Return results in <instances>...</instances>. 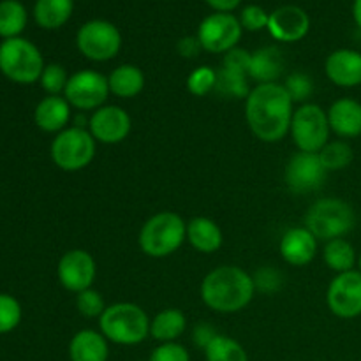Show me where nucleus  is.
Masks as SVG:
<instances>
[{
  "label": "nucleus",
  "instance_id": "nucleus-26",
  "mask_svg": "<svg viewBox=\"0 0 361 361\" xmlns=\"http://www.w3.org/2000/svg\"><path fill=\"white\" fill-rule=\"evenodd\" d=\"M74 0H35L34 20L44 30H56L71 20Z\"/></svg>",
  "mask_w": 361,
  "mask_h": 361
},
{
  "label": "nucleus",
  "instance_id": "nucleus-14",
  "mask_svg": "<svg viewBox=\"0 0 361 361\" xmlns=\"http://www.w3.org/2000/svg\"><path fill=\"white\" fill-rule=\"evenodd\" d=\"M60 284L63 289L71 293H81L85 289H90L97 275V264L94 256L83 249L67 250L59 261L56 267Z\"/></svg>",
  "mask_w": 361,
  "mask_h": 361
},
{
  "label": "nucleus",
  "instance_id": "nucleus-34",
  "mask_svg": "<svg viewBox=\"0 0 361 361\" xmlns=\"http://www.w3.org/2000/svg\"><path fill=\"white\" fill-rule=\"evenodd\" d=\"M41 87L48 95H60L63 94L67 87V71L60 63H48L41 74Z\"/></svg>",
  "mask_w": 361,
  "mask_h": 361
},
{
  "label": "nucleus",
  "instance_id": "nucleus-29",
  "mask_svg": "<svg viewBox=\"0 0 361 361\" xmlns=\"http://www.w3.org/2000/svg\"><path fill=\"white\" fill-rule=\"evenodd\" d=\"M28 21L27 9L20 0H2L0 2V37H20Z\"/></svg>",
  "mask_w": 361,
  "mask_h": 361
},
{
  "label": "nucleus",
  "instance_id": "nucleus-24",
  "mask_svg": "<svg viewBox=\"0 0 361 361\" xmlns=\"http://www.w3.org/2000/svg\"><path fill=\"white\" fill-rule=\"evenodd\" d=\"M187 240L201 254L217 252L224 242L221 226L208 217H196L187 222Z\"/></svg>",
  "mask_w": 361,
  "mask_h": 361
},
{
  "label": "nucleus",
  "instance_id": "nucleus-38",
  "mask_svg": "<svg viewBox=\"0 0 361 361\" xmlns=\"http://www.w3.org/2000/svg\"><path fill=\"white\" fill-rule=\"evenodd\" d=\"M148 361H190V355L178 342H166L152 351Z\"/></svg>",
  "mask_w": 361,
  "mask_h": 361
},
{
  "label": "nucleus",
  "instance_id": "nucleus-40",
  "mask_svg": "<svg viewBox=\"0 0 361 361\" xmlns=\"http://www.w3.org/2000/svg\"><path fill=\"white\" fill-rule=\"evenodd\" d=\"M215 335L217 334L214 331V328L208 326V324H200V326L194 330V342H196L200 348L204 349L208 344H210L212 338H214Z\"/></svg>",
  "mask_w": 361,
  "mask_h": 361
},
{
  "label": "nucleus",
  "instance_id": "nucleus-27",
  "mask_svg": "<svg viewBox=\"0 0 361 361\" xmlns=\"http://www.w3.org/2000/svg\"><path fill=\"white\" fill-rule=\"evenodd\" d=\"M187 328V317L178 309H164L150 321V337L166 344V342H176L183 335Z\"/></svg>",
  "mask_w": 361,
  "mask_h": 361
},
{
  "label": "nucleus",
  "instance_id": "nucleus-19",
  "mask_svg": "<svg viewBox=\"0 0 361 361\" xmlns=\"http://www.w3.org/2000/svg\"><path fill=\"white\" fill-rule=\"evenodd\" d=\"M281 256L291 267H307L317 254V238L303 226L291 228L281 238Z\"/></svg>",
  "mask_w": 361,
  "mask_h": 361
},
{
  "label": "nucleus",
  "instance_id": "nucleus-37",
  "mask_svg": "<svg viewBox=\"0 0 361 361\" xmlns=\"http://www.w3.org/2000/svg\"><path fill=\"white\" fill-rule=\"evenodd\" d=\"M240 25H242L243 30L249 32H259L263 28H268V20H270V13L263 9L261 6H247L243 7L242 13L238 16Z\"/></svg>",
  "mask_w": 361,
  "mask_h": 361
},
{
  "label": "nucleus",
  "instance_id": "nucleus-41",
  "mask_svg": "<svg viewBox=\"0 0 361 361\" xmlns=\"http://www.w3.org/2000/svg\"><path fill=\"white\" fill-rule=\"evenodd\" d=\"M215 13H233L242 0H204Z\"/></svg>",
  "mask_w": 361,
  "mask_h": 361
},
{
  "label": "nucleus",
  "instance_id": "nucleus-7",
  "mask_svg": "<svg viewBox=\"0 0 361 361\" xmlns=\"http://www.w3.org/2000/svg\"><path fill=\"white\" fill-rule=\"evenodd\" d=\"M95 145L97 141L88 130L74 126L56 134L51 148H49V154H51V161L55 162L56 168L67 173H74L85 169L94 161Z\"/></svg>",
  "mask_w": 361,
  "mask_h": 361
},
{
  "label": "nucleus",
  "instance_id": "nucleus-1",
  "mask_svg": "<svg viewBox=\"0 0 361 361\" xmlns=\"http://www.w3.org/2000/svg\"><path fill=\"white\" fill-rule=\"evenodd\" d=\"M293 99L281 83H259L245 99V120L257 140L277 143L291 129Z\"/></svg>",
  "mask_w": 361,
  "mask_h": 361
},
{
  "label": "nucleus",
  "instance_id": "nucleus-12",
  "mask_svg": "<svg viewBox=\"0 0 361 361\" xmlns=\"http://www.w3.org/2000/svg\"><path fill=\"white\" fill-rule=\"evenodd\" d=\"M250 55L243 48H233L228 51L222 60V66L217 69V85L215 92L229 99H247L250 94L249 85V63Z\"/></svg>",
  "mask_w": 361,
  "mask_h": 361
},
{
  "label": "nucleus",
  "instance_id": "nucleus-22",
  "mask_svg": "<svg viewBox=\"0 0 361 361\" xmlns=\"http://www.w3.org/2000/svg\"><path fill=\"white\" fill-rule=\"evenodd\" d=\"M108 338L95 330H80L69 342L71 361H108Z\"/></svg>",
  "mask_w": 361,
  "mask_h": 361
},
{
  "label": "nucleus",
  "instance_id": "nucleus-31",
  "mask_svg": "<svg viewBox=\"0 0 361 361\" xmlns=\"http://www.w3.org/2000/svg\"><path fill=\"white\" fill-rule=\"evenodd\" d=\"M321 164L330 171H341V169H345L355 159V152H353V147L344 140L337 141H328L323 148H321L319 154Z\"/></svg>",
  "mask_w": 361,
  "mask_h": 361
},
{
  "label": "nucleus",
  "instance_id": "nucleus-3",
  "mask_svg": "<svg viewBox=\"0 0 361 361\" xmlns=\"http://www.w3.org/2000/svg\"><path fill=\"white\" fill-rule=\"evenodd\" d=\"M101 334L116 345H137L150 337V317L136 303L118 302L99 317Z\"/></svg>",
  "mask_w": 361,
  "mask_h": 361
},
{
  "label": "nucleus",
  "instance_id": "nucleus-36",
  "mask_svg": "<svg viewBox=\"0 0 361 361\" xmlns=\"http://www.w3.org/2000/svg\"><path fill=\"white\" fill-rule=\"evenodd\" d=\"M284 88L288 90L293 102H305L314 94V81L305 73H293L286 80Z\"/></svg>",
  "mask_w": 361,
  "mask_h": 361
},
{
  "label": "nucleus",
  "instance_id": "nucleus-20",
  "mask_svg": "<svg viewBox=\"0 0 361 361\" xmlns=\"http://www.w3.org/2000/svg\"><path fill=\"white\" fill-rule=\"evenodd\" d=\"M326 113L331 133L337 136L358 137L361 134V102L356 99H337Z\"/></svg>",
  "mask_w": 361,
  "mask_h": 361
},
{
  "label": "nucleus",
  "instance_id": "nucleus-32",
  "mask_svg": "<svg viewBox=\"0 0 361 361\" xmlns=\"http://www.w3.org/2000/svg\"><path fill=\"white\" fill-rule=\"evenodd\" d=\"M217 85V71L210 66H200L187 78V90L196 97H204L215 90Z\"/></svg>",
  "mask_w": 361,
  "mask_h": 361
},
{
  "label": "nucleus",
  "instance_id": "nucleus-35",
  "mask_svg": "<svg viewBox=\"0 0 361 361\" xmlns=\"http://www.w3.org/2000/svg\"><path fill=\"white\" fill-rule=\"evenodd\" d=\"M106 302L102 295L95 289H85V291L76 295V309L81 316L94 319V317H101L106 310Z\"/></svg>",
  "mask_w": 361,
  "mask_h": 361
},
{
  "label": "nucleus",
  "instance_id": "nucleus-15",
  "mask_svg": "<svg viewBox=\"0 0 361 361\" xmlns=\"http://www.w3.org/2000/svg\"><path fill=\"white\" fill-rule=\"evenodd\" d=\"M133 120L129 113L115 104L101 106L88 118V133L97 143L118 145L129 136Z\"/></svg>",
  "mask_w": 361,
  "mask_h": 361
},
{
  "label": "nucleus",
  "instance_id": "nucleus-43",
  "mask_svg": "<svg viewBox=\"0 0 361 361\" xmlns=\"http://www.w3.org/2000/svg\"><path fill=\"white\" fill-rule=\"evenodd\" d=\"M358 267H360V271H361V256H360V259H358Z\"/></svg>",
  "mask_w": 361,
  "mask_h": 361
},
{
  "label": "nucleus",
  "instance_id": "nucleus-17",
  "mask_svg": "<svg viewBox=\"0 0 361 361\" xmlns=\"http://www.w3.org/2000/svg\"><path fill=\"white\" fill-rule=\"evenodd\" d=\"M310 30V18L302 7L282 6L270 13L268 32L281 42L302 41Z\"/></svg>",
  "mask_w": 361,
  "mask_h": 361
},
{
  "label": "nucleus",
  "instance_id": "nucleus-23",
  "mask_svg": "<svg viewBox=\"0 0 361 361\" xmlns=\"http://www.w3.org/2000/svg\"><path fill=\"white\" fill-rule=\"evenodd\" d=\"M284 71V56L275 46H264L250 55L249 78L259 83H277Z\"/></svg>",
  "mask_w": 361,
  "mask_h": 361
},
{
  "label": "nucleus",
  "instance_id": "nucleus-8",
  "mask_svg": "<svg viewBox=\"0 0 361 361\" xmlns=\"http://www.w3.org/2000/svg\"><path fill=\"white\" fill-rule=\"evenodd\" d=\"M289 133L298 152L319 154L321 148L330 141L331 129L328 113L319 104L305 102L293 113Z\"/></svg>",
  "mask_w": 361,
  "mask_h": 361
},
{
  "label": "nucleus",
  "instance_id": "nucleus-33",
  "mask_svg": "<svg viewBox=\"0 0 361 361\" xmlns=\"http://www.w3.org/2000/svg\"><path fill=\"white\" fill-rule=\"evenodd\" d=\"M21 323V305L14 296L0 293V335L16 330Z\"/></svg>",
  "mask_w": 361,
  "mask_h": 361
},
{
  "label": "nucleus",
  "instance_id": "nucleus-11",
  "mask_svg": "<svg viewBox=\"0 0 361 361\" xmlns=\"http://www.w3.org/2000/svg\"><path fill=\"white\" fill-rule=\"evenodd\" d=\"M108 76L92 69H83L69 76L67 87L63 90V97L69 102L71 108L80 111H95L104 106L109 97Z\"/></svg>",
  "mask_w": 361,
  "mask_h": 361
},
{
  "label": "nucleus",
  "instance_id": "nucleus-28",
  "mask_svg": "<svg viewBox=\"0 0 361 361\" xmlns=\"http://www.w3.org/2000/svg\"><path fill=\"white\" fill-rule=\"evenodd\" d=\"M323 259L335 274H345V271L355 270L356 250L345 238H335L324 245Z\"/></svg>",
  "mask_w": 361,
  "mask_h": 361
},
{
  "label": "nucleus",
  "instance_id": "nucleus-18",
  "mask_svg": "<svg viewBox=\"0 0 361 361\" xmlns=\"http://www.w3.org/2000/svg\"><path fill=\"white\" fill-rule=\"evenodd\" d=\"M328 80L342 88H355L361 85V53L356 49H335L324 62Z\"/></svg>",
  "mask_w": 361,
  "mask_h": 361
},
{
  "label": "nucleus",
  "instance_id": "nucleus-16",
  "mask_svg": "<svg viewBox=\"0 0 361 361\" xmlns=\"http://www.w3.org/2000/svg\"><path fill=\"white\" fill-rule=\"evenodd\" d=\"M328 171L321 164L317 154L298 152L293 155L286 166L284 178L289 190L295 194H307L317 190L326 180Z\"/></svg>",
  "mask_w": 361,
  "mask_h": 361
},
{
  "label": "nucleus",
  "instance_id": "nucleus-6",
  "mask_svg": "<svg viewBox=\"0 0 361 361\" xmlns=\"http://www.w3.org/2000/svg\"><path fill=\"white\" fill-rule=\"evenodd\" d=\"M44 59L34 42L23 37L6 39L0 44V73L20 85H32L41 80Z\"/></svg>",
  "mask_w": 361,
  "mask_h": 361
},
{
  "label": "nucleus",
  "instance_id": "nucleus-9",
  "mask_svg": "<svg viewBox=\"0 0 361 361\" xmlns=\"http://www.w3.org/2000/svg\"><path fill=\"white\" fill-rule=\"evenodd\" d=\"M76 48L92 62H108L120 53L122 34L111 21L90 20L78 28Z\"/></svg>",
  "mask_w": 361,
  "mask_h": 361
},
{
  "label": "nucleus",
  "instance_id": "nucleus-30",
  "mask_svg": "<svg viewBox=\"0 0 361 361\" xmlns=\"http://www.w3.org/2000/svg\"><path fill=\"white\" fill-rule=\"evenodd\" d=\"M207 361H249L243 345L228 335H215L203 349Z\"/></svg>",
  "mask_w": 361,
  "mask_h": 361
},
{
  "label": "nucleus",
  "instance_id": "nucleus-42",
  "mask_svg": "<svg viewBox=\"0 0 361 361\" xmlns=\"http://www.w3.org/2000/svg\"><path fill=\"white\" fill-rule=\"evenodd\" d=\"M353 18H355L356 25L361 28V0H355L353 2Z\"/></svg>",
  "mask_w": 361,
  "mask_h": 361
},
{
  "label": "nucleus",
  "instance_id": "nucleus-2",
  "mask_svg": "<svg viewBox=\"0 0 361 361\" xmlns=\"http://www.w3.org/2000/svg\"><path fill=\"white\" fill-rule=\"evenodd\" d=\"M254 295V279L233 264L214 268L201 282V300L208 309L219 314L240 312L252 302Z\"/></svg>",
  "mask_w": 361,
  "mask_h": 361
},
{
  "label": "nucleus",
  "instance_id": "nucleus-5",
  "mask_svg": "<svg viewBox=\"0 0 361 361\" xmlns=\"http://www.w3.org/2000/svg\"><path fill=\"white\" fill-rule=\"evenodd\" d=\"M355 224V210L341 197H321L310 204L305 214V228L323 242L344 238L349 231H353Z\"/></svg>",
  "mask_w": 361,
  "mask_h": 361
},
{
  "label": "nucleus",
  "instance_id": "nucleus-13",
  "mask_svg": "<svg viewBox=\"0 0 361 361\" xmlns=\"http://www.w3.org/2000/svg\"><path fill=\"white\" fill-rule=\"evenodd\" d=\"M326 303L331 314L341 319L361 316V271L337 274L326 291Z\"/></svg>",
  "mask_w": 361,
  "mask_h": 361
},
{
  "label": "nucleus",
  "instance_id": "nucleus-21",
  "mask_svg": "<svg viewBox=\"0 0 361 361\" xmlns=\"http://www.w3.org/2000/svg\"><path fill=\"white\" fill-rule=\"evenodd\" d=\"M35 126L44 133H62L67 129V123L71 120V104L66 97L60 95H48L39 104L34 111Z\"/></svg>",
  "mask_w": 361,
  "mask_h": 361
},
{
  "label": "nucleus",
  "instance_id": "nucleus-39",
  "mask_svg": "<svg viewBox=\"0 0 361 361\" xmlns=\"http://www.w3.org/2000/svg\"><path fill=\"white\" fill-rule=\"evenodd\" d=\"M176 49H178L180 55L185 56V59H194L203 48H201L196 35H187V37L180 39L178 44H176Z\"/></svg>",
  "mask_w": 361,
  "mask_h": 361
},
{
  "label": "nucleus",
  "instance_id": "nucleus-4",
  "mask_svg": "<svg viewBox=\"0 0 361 361\" xmlns=\"http://www.w3.org/2000/svg\"><path fill=\"white\" fill-rule=\"evenodd\" d=\"M185 240L187 222L175 212H159L152 215L137 236L140 249L154 259H162L175 254Z\"/></svg>",
  "mask_w": 361,
  "mask_h": 361
},
{
  "label": "nucleus",
  "instance_id": "nucleus-10",
  "mask_svg": "<svg viewBox=\"0 0 361 361\" xmlns=\"http://www.w3.org/2000/svg\"><path fill=\"white\" fill-rule=\"evenodd\" d=\"M242 34L243 28L235 14L212 13L200 23L196 37L204 51L215 53V55L224 53L226 55L238 46Z\"/></svg>",
  "mask_w": 361,
  "mask_h": 361
},
{
  "label": "nucleus",
  "instance_id": "nucleus-25",
  "mask_svg": "<svg viewBox=\"0 0 361 361\" xmlns=\"http://www.w3.org/2000/svg\"><path fill=\"white\" fill-rule=\"evenodd\" d=\"M109 92L120 99H133L140 95L145 88L143 71L133 63H123L115 67L108 76Z\"/></svg>",
  "mask_w": 361,
  "mask_h": 361
}]
</instances>
